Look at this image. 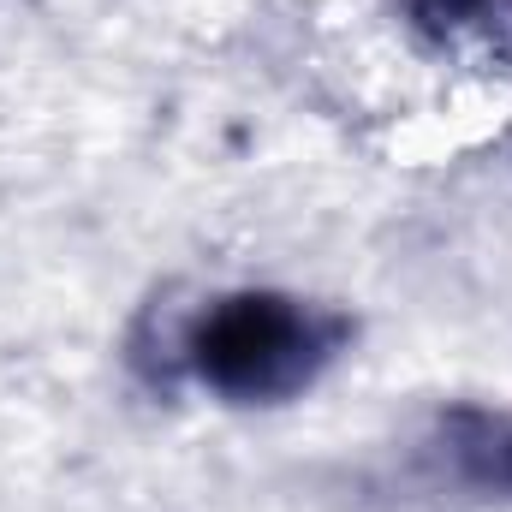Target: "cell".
<instances>
[{
    "mask_svg": "<svg viewBox=\"0 0 512 512\" xmlns=\"http://www.w3.org/2000/svg\"><path fill=\"white\" fill-rule=\"evenodd\" d=\"M435 459L459 489H471L483 501H512V411H489V405L441 411Z\"/></svg>",
    "mask_w": 512,
    "mask_h": 512,
    "instance_id": "obj_2",
    "label": "cell"
},
{
    "mask_svg": "<svg viewBox=\"0 0 512 512\" xmlns=\"http://www.w3.org/2000/svg\"><path fill=\"white\" fill-rule=\"evenodd\" d=\"M346 346V316L292 292H221L185 328V370L233 405H280Z\"/></svg>",
    "mask_w": 512,
    "mask_h": 512,
    "instance_id": "obj_1",
    "label": "cell"
},
{
    "mask_svg": "<svg viewBox=\"0 0 512 512\" xmlns=\"http://www.w3.org/2000/svg\"><path fill=\"white\" fill-rule=\"evenodd\" d=\"M405 18L417 24V36H429L447 54H471V60L512 54V0H405Z\"/></svg>",
    "mask_w": 512,
    "mask_h": 512,
    "instance_id": "obj_3",
    "label": "cell"
}]
</instances>
